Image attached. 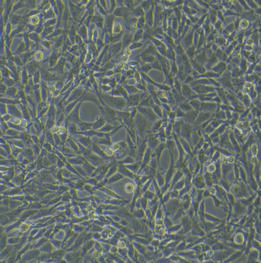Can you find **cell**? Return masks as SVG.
<instances>
[{"instance_id":"cell-3","label":"cell","mask_w":261,"mask_h":263,"mask_svg":"<svg viewBox=\"0 0 261 263\" xmlns=\"http://www.w3.org/2000/svg\"><path fill=\"white\" fill-rule=\"evenodd\" d=\"M102 114L106 118L107 123L114 125L117 120V111L109 105L104 104L100 108Z\"/></svg>"},{"instance_id":"cell-10","label":"cell","mask_w":261,"mask_h":263,"mask_svg":"<svg viewBox=\"0 0 261 263\" xmlns=\"http://www.w3.org/2000/svg\"><path fill=\"white\" fill-rule=\"evenodd\" d=\"M165 148H166V146L164 143H161L160 145L153 151L152 156L156 158L159 166H160L162 155L164 151Z\"/></svg>"},{"instance_id":"cell-22","label":"cell","mask_w":261,"mask_h":263,"mask_svg":"<svg viewBox=\"0 0 261 263\" xmlns=\"http://www.w3.org/2000/svg\"><path fill=\"white\" fill-rule=\"evenodd\" d=\"M126 88H127L126 91H127L128 93L130 94V95L137 94L138 91H139L138 89L134 87V86H126Z\"/></svg>"},{"instance_id":"cell-2","label":"cell","mask_w":261,"mask_h":263,"mask_svg":"<svg viewBox=\"0 0 261 263\" xmlns=\"http://www.w3.org/2000/svg\"><path fill=\"white\" fill-rule=\"evenodd\" d=\"M103 102L117 111H126L127 108V99L123 97L108 96L105 97Z\"/></svg>"},{"instance_id":"cell-23","label":"cell","mask_w":261,"mask_h":263,"mask_svg":"<svg viewBox=\"0 0 261 263\" xmlns=\"http://www.w3.org/2000/svg\"><path fill=\"white\" fill-rule=\"evenodd\" d=\"M128 111L130 113L131 118L132 119L134 120L136 116H137L138 112V107H131L128 108Z\"/></svg>"},{"instance_id":"cell-8","label":"cell","mask_w":261,"mask_h":263,"mask_svg":"<svg viewBox=\"0 0 261 263\" xmlns=\"http://www.w3.org/2000/svg\"><path fill=\"white\" fill-rule=\"evenodd\" d=\"M86 159H88L90 163L94 164V166H99L100 165L104 164L106 160L104 158H102L93 152Z\"/></svg>"},{"instance_id":"cell-27","label":"cell","mask_w":261,"mask_h":263,"mask_svg":"<svg viewBox=\"0 0 261 263\" xmlns=\"http://www.w3.org/2000/svg\"><path fill=\"white\" fill-rule=\"evenodd\" d=\"M120 46L116 45L113 47L112 50L113 53H117V52L118 51L120 50Z\"/></svg>"},{"instance_id":"cell-15","label":"cell","mask_w":261,"mask_h":263,"mask_svg":"<svg viewBox=\"0 0 261 263\" xmlns=\"http://www.w3.org/2000/svg\"><path fill=\"white\" fill-rule=\"evenodd\" d=\"M136 158L133 155H127L125 158L119 162V164L128 165L133 164L136 162Z\"/></svg>"},{"instance_id":"cell-9","label":"cell","mask_w":261,"mask_h":263,"mask_svg":"<svg viewBox=\"0 0 261 263\" xmlns=\"http://www.w3.org/2000/svg\"><path fill=\"white\" fill-rule=\"evenodd\" d=\"M107 123V120L102 114L97 117L93 124V130L99 131Z\"/></svg>"},{"instance_id":"cell-20","label":"cell","mask_w":261,"mask_h":263,"mask_svg":"<svg viewBox=\"0 0 261 263\" xmlns=\"http://www.w3.org/2000/svg\"><path fill=\"white\" fill-rule=\"evenodd\" d=\"M151 108L153 109V111L155 112L157 115L158 116L159 118L161 119L162 118L163 116V111L161 105H157L156 104H154V105H152Z\"/></svg>"},{"instance_id":"cell-6","label":"cell","mask_w":261,"mask_h":263,"mask_svg":"<svg viewBox=\"0 0 261 263\" xmlns=\"http://www.w3.org/2000/svg\"><path fill=\"white\" fill-rule=\"evenodd\" d=\"M140 95H141L138 93L129 95V97L127 99L128 109L131 107H138L140 105Z\"/></svg>"},{"instance_id":"cell-24","label":"cell","mask_w":261,"mask_h":263,"mask_svg":"<svg viewBox=\"0 0 261 263\" xmlns=\"http://www.w3.org/2000/svg\"><path fill=\"white\" fill-rule=\"evenodd\" d=\"M104 151L107 157H112L114 155V151L111 149L110 147L107 146Z\"/></svg>"},{"instance_id":"cell-13","label":"cell","mask_w":261,"mask_h":263,"mask_svg":"<svg viewBox=\"0 0 261 263\" xmlns=\"http://www.w3.org/2000/svg\"><path fill=\"white\" fill-rule=\"evenodd\" d=\"M112 137V135L111 133H106L104 137L100 138L99 141V144L107 146H111L113 143Z\"/></svg>"},{"instance_id":"cell-11","label":"cell","mask_w":261,"mask_h":263,"mask_svg":"<svg viewBox=\"0 0 261 263\" xmlns=\"http://www.w3.org/2000/svg\"><path fill=\"white\" fill-rule=\"evenodd\" d=\"M91 149L92 151L94 153L98 155L99 156L104 158L106 160L109 159L111 157H107L105 153L104 150L102 149L98 145L94 143V142L92 143L91 146Z\"/></svg>"},{"instance_id":"cell-28","label":"cell","mask_w":261,"mask_h":263,"mask_svg":"<svg viewBox=\"0 0 261 263\" xmlns=\"http://www.w3.org/2000/svg\"><path fill=\"white\" fill-rule=\"evenodd\" d=\"M151 67L149 65H146V66H144L143 67V70L144 71L147 72L149 71L151 69Z\"/></svg>"},{"instance_id":"cell-25","label":"cell","mask_w":261,"mask_h":263,"mask_svg":"<svg viewBox=\"0 0 261 263\" xmlns=\"http://www.w3.org/2000/svg\"><path fill=\"white\" fill-rule=\"evenodd\" d=\"M132 39V35H128L126 36V38L125 39V44L126 45H128L131 42V40Z\"/></svg>"},{"instance_id":"cell-5","label":"cell","mask_w":261,"mask_h":263,"mask_svg":"<svg viewBox=\"0 0 261 263\" xmlns=\"http://www.w3.org/2000/svg\"><path fill=\"white\" fill-rule=\"evenodd\" d=\"M146 138L147 139L148 147L152 149L153 151L161 143L156 134H153V135H151V134L149 136H146Z\"/></svg>"},{"instance_id":"cell-17","label":"cell","mask_w":261,"mask_h":263,"mask_svg":"<svg viewBox=\"0 0 261 263\" xmlns=\"http://www.w3.org/2000/svg\"><path fill=\"white\" fill-rule=\"evenodd\" d=\"M164 126V121L162 119H158L154 123L152 127V133L157 134L162 127Z\"/></svg>"},{"instance_id":"cell-16","label":"cell","mask_w":261,"mask_h":263,"mask_svg":"<svg viewBox=\"0 0 261 263\" xmlns=\"http://www.w3.org/2000/svg\"><path fill=\"white\" fill-rule=\"evenodd\" d=\"M80 106H81V104L77 105L76 107V108L73 111L72 114L70 115L69 119L72 122H76L78 123L81 122L79 118V109Z\"/></svg>"},{"instance_id":"cell-14","label":"cell","mask_w":261,"mask_h":263,"mask_svg":"<svg viewBox=\"0 0 261 263\" xmlns=\"http://www.w3.org/2000/svg\"><path fill=\"white\" fill-rule=\"evenodd\" d=\"M94 123L80 122L78 123V126L81 131H90L93 129Z\"/></svg>"},{"instance_id":"cell-26","label":"cell","mask_w":261,"mask_h":263,"mask_svg":"<svg viewBox=\"0 0 261 263\" xmlns=\"http://www.w3.org/2000/svg\"><path fill=\"white\" fill-rule=\"evenodd\" d=\"M153 67L154 68L158 69L161 70V67L160 66V63L158 61H154L153 64Z\"/></svg>"},{"instance_id":"cell-1","label":"cell","mask_w":261,"mask_h":263,"mask_svg":"<svg viewBox=\"0 0 261 263\" xmlns=\"http://www.w3.org/2000/svg\"><path fill=\"white\" fill-rule=\"evenodd\" d=\"M148 120L140 112H138L134 119V128L138 137L144 140L146 137V130Z\"/></svg>"},{"instance_id":"cell-18","label":"cell","mask_w":261,"mask_h":263,"mask_svg":"<svg viewBox=\"0 0 261 263\" xmlns=\"http://www.w3.org/2000/svg\"><path fill=\"white\" fill-rule=\"evenodd\" d=\"M156 134L161 143H164L166 142L167 135L166 133V128L164 126H163Z\"/></svg>"},{"instance_id":"cell-19","label":"cell","mask_w":261,"mask_h":263,"mask_svg":"<svg viewBox=\"0 0 261 263\" xmlns=\"http://www.w3.org/2000/svg\"><path fill=\"white\" fill-rule=\"evenodd\" d=\"M117 126L115 125H113V124H111V123H107V124L103 127V128H102L101 129L99 130V131H101L105 133H110L113 130L115 129Z\"/></svg>"},{"instance_id":"cell-12","label":"cell","mask_w":261,"mask_h":263,"mask_svg":"<svg viewBox=\"0 0 261 263\" xmlns=\"http://www.w3.org/2000/svg\"><path fill=\"white\" fill-rule=\"evenodd\" d=\"M138 146H139L138 148V156L140 162L141 163L144 155L146 152L147 148H148L146 138H145L144 140L143 141L142 143Z\"/></svg>"},{"instance_id":"cell-7","label":"cell","mask_w":261,"mask_h":263,"mask_svg":"<svg viewBox=\"0 0 261 263\" xmlns=\"http://www.w3.org/2000/svg\"><path fill=\"white\" fill-rule=\"evenodd\" d=\"M152 153L153 151L152 149L149 147L148 148L142 160L140 169H145L149 166L152 160Z\"/></svg>"},{"instance_id":"cell-4","label":"cell","mask_w":261,"mask_h":263,"mask_svg":"<svg viewBox=\"0 0 261 263\" xmlns=\"http://www.w3.org/2000/svg\"><path fill=\"white\" fill-rule=\"evenodd\" d=\"M138 109L139 112L146 117L148 120L153 123L160 119V118L157 115L153 109L150 107L139 106L138 107Z\"/></svg>"},{"instance_id":"cell-21","label":"cell","mask_w":261,"mask_h":263,"mask_svg":"<svg viewBox=\"0 0 261 263\" xmlns=\"http://www.w3.org/2000/svg\"><path fill=\"white\" fill-rule=\"evenodd\" d=\"M128 169H129L131 171L133 172H137L140 169L141 163L140 162H135L133 164L125 165Z\"/></svg>"}]
</instances>
